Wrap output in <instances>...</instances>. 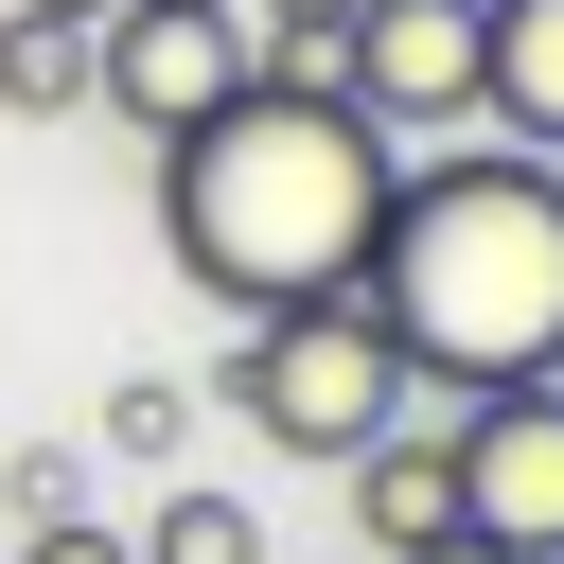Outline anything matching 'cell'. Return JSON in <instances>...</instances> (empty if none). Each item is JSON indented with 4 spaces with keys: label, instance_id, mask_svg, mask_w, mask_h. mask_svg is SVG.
I'll return each instance as SVG.
<instances>
[{
    "label": "cell",
    "instance_id": "obj_14",
    "mask_svg": "<svg viewBox=\"0 0 564 564\" xmlns=\"http://www.w3.org/2000/svg\"><path fill=\"white\" fill-rule=\"evenodd\" d=\"M18 18H106V0H18Z\"/></svg>",
    "mask_w": 564,
    "mask_h": 564
},
{
    "label": "cell",
    "instance_id": "obj_2",
    "mask_svg": "<svg viewBox=\"0 0 564 564\" xmlns=\"http://www.w3.org/2000/svg\"><path fill=\"white\" fill-rule=\"evenodd\" d=\"M405 352V388L476 405V388H546L564 370V159H405L370 282H352Z\"/></svg>",
    "mask_w": 564,
    "mask_h": 564
},
{
    "label": "cell",
    "instance_id": "obj_13",
    "mask_svg": "<svg viewBox=\"0 0 564 564\" xmlns=\"http://www.w3.org/2000/svg\"><path fill=\"white\" fill-rule=\"evenodd\" d=\"M423 564H494V546H476V529H441V546H423Z\"/></svg>",
    "mask_w": 564,
    "mask_h": 564
},
{
    "label": "cell",
    "instance_id": "obj_5",
    "mask_svg": "<svg viewBox=\"0 0 564 564\" xmlns=\"http://www.w3.org/2000/svg\"><path fill=\"white\" fill-rule=\"evenodd\" d=\"M229 88H247V18H229V0H106V18H88V106H106L141 159L194 141Z\"/></svg>",
    "mask_w": 564,
    "mask_h": 564
},
{
    "label": "cell",
    "instance_id": "obj_9",
    "mask_svg": "<svg viewBox=\"0 0 564 564\" xmlns=\"http://www.w3.org/2000/svg\"><path fill=\"white\" fill-rule=\"evenodd\" d=\"M88 106V18H18L0 0V123H70Z\"/></svg>",
    "mask_w": 564,
    "mask_h": 564
},
{
    "label": "cell",
    "instance_id": "obj_7",
    "mask_svg": "<svg viewBox=\"0 0 564 564\" xmlns=\"http://www.w3.org/2000/svg\"><path fill=\"white\" fill-rule=\"evenodd\" d=\"M335 494H352V546H370V564H423V546L458 529V441L405 405L388 441H352V458H335Z\"/></svg>",
    "mask_w": 564,
    "mask_h": 564
},
{
    "label": "cell",
    "instance_id": "obj_3",
    "mask_svg": "<svg viewBox=\"0 0 564 564\" xmlns=\"http://www.w3.org/2000/svg\"><path fill=\"white\" fill-rule=\"evenodd\" d=\"M423 388H405V352H388V317L370 300H282V317H247L229 335V423L247 441H282V458H352V441H388Z\"/></svg>",
    "mask_w": 564,
    "mask_h": 564
},
{
    "label": "cell",
    "instance_id": "obj_11",
    "mask_svg": "<svg viewBox=\"0 0 564 564\" xmlns=\"http://www.w3.org/2000/svg\"><path fill=\"white\" fill-rule=\"evenodd\" d=\"M176 423H194L176 370H123V388H106V458H176Z\"/></svg>",
    "mask_w": 564,
    "mask_h": 564
},
{
    "label": "cell",
    "instance_id": "obj_6",
    "mask_svg": "<svg viewBox=\"0 0 564 564\" xmlns=\"http://www.w3.org/2000/svg\"><path fill=\"white\" fill-rule=\"evenodd\" d=\"M441 441H458V529L494 564H564V370L441 405Z\"/></svg>",
    "mask_w": 564,
    "mask_h": 564
},
{
    "label": "cell",
    "instance_id": "obj_8",
    "mask_svg": "<svg viewBox=\"0 0 564 564\" xmlns=\"http://www.w3.org/2000/svg\"><path fill=\"white\" fill-rule=\"evenodd\" d=\"M476 123L511 159H564V0H494V70H476Z\"/></svg>",
    "mask_w": 564,
    "mask_h": 564
},
{
    "label": "cell",
    "instance_id": "obj_10",
    "mask_svg": "<svg viewBox=\"0 0 564 564\" xmlns=\"http://www.w3.org/2000/svg\"><path fill=\"white\" fill-rule=\"evenodd\" d=\"M123 546H141V564H264V511H247V494H212V476H194V494H159V511H141V529H123Z\"/></svg>",
    "mask_w": 564,
    "mask_h": 564
},
{
    "label": "cell",
    "instance_id": "obj_12",
    "mask_svg": "<svg viewBox=\"0 0 564 564\" xmlns=\"http://www.w3.org/2000/svg\"><path fill=\"white\" fill-rule=\"evenodd\" d=\"M0 564H141V546H123V529H106V511H88V494H70V511H35V529H18V546H0Z\"/></svg>",
    "mask_w": 564,
    "mask_h": 564
},
{
    "label": "cell",
    "instance_id": "obj_4",
    "mask_svg": "<svg viewBox=\"0 0 564 564\" xmlns=\"http://www.w3.org/2000/svg\"><path fill=\"white\" fill-rule=\"evenodd\" d=\"M476 70H494V0H352V35H335V106L405 159L476 123Z\"/></svg>",
    "mask_w": 564,
    "mask_h": 564
},
{
    "label": "cell",
    "instance_id": "obj_1",
    "mask_svg": "<svg viewBox=\"0 0 564 564\" xmlns=\"http://www.w3.org/2000/svg\"><path fill=\"white\" fill-rule=\"evenodd\" d=\"M405 194V141H370L335 88H229L194 141H159V247L194 300H352L370 282V229Z\"/></svg>",
    "mask_w": 564,
    "mask_h": 564
}]
</instances>
